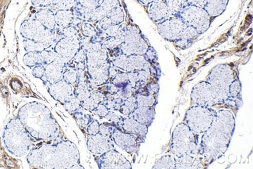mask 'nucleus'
<instances>
[{
  "mask_svg": "<svg viewBox=\"0 0 253 169\" xmlns=\"http://www.w3.org/2000/svg\"><path fill=\"white\" fill-rule=\"evenodd\" d=\"M235 128L233 113L228 109L216 111L211 127L203 133L198 154L205 166L217 160L229 147Z\"/></svg>",
  "mask_w": 253,
  "mask_h": 169,
  "instance_id": "obj_1",
  "label": "nucleus"
},
{
  "mask_svg": "<svg viewBox=\"0 0 253 169\" xmlns=\"http://www.w3.org/2000/svg\"><path fill=\"white\" fill-rule=\"evenodd\" d=\"M27 161L33 168L44 169H71L80 163V153L73 142L63 140L55 144L44 143L31 150Z\"/></svg>",
  "mask_w": 253,
  "mask_h": 169,
  "instance_id": "obj_2",
  "label": "nucleus"
},
{
  "mask_svg": "<svg viewBox=\"0 0 253 169\" xmlns=\"http://www.w3.org/2000/svg\"><path fill=\"white\" fill-rule=\"evenodd\" d=\"M17 118L35 140H55L60 136L59 124L48 107L43 104L39 102L26 104L19 111Z\"/></svg>",
  "mask_w": 253,
  "mask_h": 169,
  "instance_id": "obj_3",
  "label": "nucleus"
},
{
  "mask_svg": "<svg viewBox=\"0 0 253 169\" xmlns=\"http://www.w3.org/2000/svg\"><path fill=\"white\" fill-rule=\"evenodd\" d=\"M84 50L89 81L94 90L97 86L106 84L109 79L108 70L111 63L108 60V50L102 43L92 41Z\"/></svg>",
  "mask_w": 253,
  "mask_h": 169,
  "instance_id": "obj_4",
  "label": "nucleus"
},
{
  "mask_svg": "<svg viewBox=\"0 0 253 169\" xmlns=\"http://www.w3.org/2000/svg\"><path fill=\"white\" fill-rule=\"evenodd\" d=\"M3 142L8 151L14 156H25L32 150V136L18 118L10 120L5 127Z\"/></svg>",
  "mask_w": 253,
  "mask_h": 169,
  "instance_id": "obj_5",
  "label": "nucleus"
},
{
  "mask_svg": "<svg viewBox=\"0 0 253 169\" xmlns=\"http://www.w3.org/2000/svg\"><path fill=\"white\" fill-rule=\"evenodd\" d=\"M235 78L233 69L228 64L216 66L210 72L206 81L211 86L218 105L225 104L229 99V86Z\"/></svg>",
  "mask_w": 253,
  "mask_h": 169,
  "instance_id": "obj_6",
  "label": "nucleus"
},
{
  "mask_svg": "<svg viewBox=\"0 0 253 169\" xmlns=\"http://www.w3.org/2000/svg\"><path fill=\"white\" fill-rule=\"evenodd\" d=\"M198 135L195 134L185 123L178 124L171 136V154L175 157L198 154Z\"/></svg>",
  "mask_w": 253,
  "mask_h": 169,
  "instance_id": "obj_7",
  "label": "nucleus"
},
{
  "mask_svg": "<svg viewBox=\"0 0 253 169\" xmlns=\"http://www.w3.org/2000/svg\"><path fill=\"white\" fill-rule=\"evenodd\" d=\"M215 114L212 108L193 105L185 113L184 123L195 134H203L211 127Z\"/></svg>",
  "mask_w": 253,
  "mask_h": 169,
  "instance_id": "obj_8",
  "label": "nucleus"
},
{
  "mask_svg": "<svg viewBox=\"0 0 253 169\" xmlns=\"http://www.w3.org/2000/svg\"><path fill=\"white\" fill-rule=\"evenodd\" d=\"M20 34L25 39L42 43L46 48L51 47L55 42V30L43 26L36 19L26 20L20 26Z\"/></svg>",
  "mask_w": 253,
  "mask_h": 169,
  "instance_id": "obj_9",
  "label": "nucleus"
},
{
  "mask_svg": "<svg viewBox=\"0 0 253 169\" xmlns=\"http://www.w3.org/2000/svg\"><path fill=\"white\" fill-rule=\"evenodd\" d=\"M149 48L148 43L143 37L139 28L135 25L126 27L125 39L120 46V53L123 55H144Z\"/></svg>",
  "mask_w": 253,
  "mask_h": 169,
  "instance_id": "obj_10",
  "label": "nucleus"
},
{
  "mask_svg": "<svg viewBox=\"0 0 253 169\" xmlns=\"http://www.w3.org/2000/svg\"><path fill=\"white\" fill-rule=\"evenodd\" d=\"M187 26L193 27L202 34L209 28L211 17L204 8L188 5L177 15Z\"/></svg>",
  "mask_w": 253,
  "mask_h": 169,
  "instance_id": "obj_11",
  "label": "nucleus"
},
{
  "mask_svg": "<svg viewBox=\"0 0 253 169\" xmlns=\"http://www.w3.org/2000/svg\"><path fill=\"white\" fill-rule=\"evenodd\" d=\"M191 101L193 105L208 108L218 105L213 90L207 81H200L195 85L191 92Z\"/></svg>",
  "mask_w": 253,
  "mask_h": 169,
  "instance_id": "obj_12",
  "label": "nucleus"
},
{
  "mask_svg": "<svg viewBox=\"0 0 253 169\" xmlns=\"http://www.w3.org/2000/svg\"><path fill=\"white\" fill-rule=\"evenodd\" d=\"M97 166L101 169H132L130 162L113 148L96 158Z\"/></svg>",
  "mask_w": 253,
  "mask_h": 169,
  "instance_id": "obj_13",
  "label": "nucleus"
},
{
  "mask_svg": "<svg viewBox=\"0 0 253 169\" xmlns=\"http://www.w3.org/2000/svg\"><path fill=\"white\" fill-rule=\"evenodd\" d=\"M112 64L117 67L121 72H134L143 70L149 62L146 60L143 55H123L120 53L112 59Z\"/></svg>",
  "mask_w": 253,
  "mask_h": 169,
  "instance_id": "obj_14",
  "label": "nucleus"
},
{
  "mask_svg": "<svg viewBox=\"0 0 253 169\" xmlns=\"http://www.w3.org/2000/svg\"><path fill=\"white\" fill-rule=\"evenodd\" d=\"M187 25L179 17H171L158 24L160 35L166 40L175 42L179 39Z\"/></svg>",
  "mask_w": 253,
  "mask_h": 169,
  "instance_id": "obj_15",
  "label": "nucleus"
},
{
  "mask_svg": "<svg viewBox=\"0 0 253 169\" xmlns=\"http://www.w3.org/2000/svg\"><path fill=\"white\" fill-rule=\"evenodd\" d=\"M81 48V37L64 36L55 44V52L60 56L65 63H70L77 51Z\"/></svg>",
  "mask_w": 253,
  "mask_h": 169,
  "instance_id": "obj_16",
  "label": "nucleus"
},
{
  "mask_svg": "<svg viewBox=\"0 0 253 169\" xmlns=\"http://www.w3.org/2000/svg\"><path fill=\"white\" fill-rule=\"evenodd\" d=\"M111 139L115 144L128 154H133L137 151L139 140H140L137 136L123 132L119 129L114 131Z\"/></svg>",
  "mask_w": 253,
  "mask_h": 169,
  "instance_id": "obj_17",
  "label": "nucleus"
},
{
  "mask_svg": "<svg viewBox=\"0 0 253 169\" xmlns=\"http://www.w3.org/2000/svg\"><path fill=\"white\" fill-rule=\"evenodd\" d=\"M117 129L137 136L142 141L145 139L148 132L147 126L140 124L129 116L122 118L121 121L117 125Z\"/></svg>",
  "mask_w": 253,
  "mask_h": 169,
  "instance_id": "obj_18",
  "label": "nucleus"
},
{
  "mask_svg": "<svg viewBox=\"0 0 253 169\" xmlns=\"http://www.w3.org/2000/svg\"><path fill=\"white\" fill-rule=\"evenodd\" d=\"M50 95L60 103L65 104L74 96V88L64 80L51 84L48 87Z\"/></svg>",
  "mask_w": 253,
  "mask_h": 169,
  "instance_id": "obj_19",
  "label": "nucleus"
},
{
  "mask_svg": "<svg viewBox=\"0 0 253 169\" xmlns=\"http://www.w3.org/2000/svg\"><path fill=\"white\" fill-rule=\"evenodd\" d=\"M87 147L89 151L94 155H101L109 150L114 148L112 139L103 136L101 133L90 136L87 140Z\"/></svg>",
  "mask_w": 253,
  "mask_h": 169,
  "instance_id": "obj_20",
  "label": "nucleus"
},
{
  "mask_svg": "<svg viewBox=\"0 0 253 169\" xmlns=\"http://www.w3.org/2000/svg\"><path fill=\"white\" fill-rule=\"evenodd\" d=\"M147 13L150 18L158 24L173 17L164 0H157L149 4Z\"/></svg>",
  "mask_w": 253,
  "mask_h": 169,
  "instance_id": "obj_21",
  "label": "nucleus"
},
{
  "mask_svg": "<svg viewBox=\"0 0 253 169\" xmlns=\"http://www.w3.org/2000/svg\"><path fill=\"white\" fill-rule=\"evenodd\" d=\"M205 166L201 158L196 155L175 157V169H199Z\"/></svg>",
  "mask_w": 253,
  "mask_h": 169,
  "instance_id": "obj_22",
  "label": "nucleus"
},
{
  "mask_svg": "<svg viewBox=\"0 0 253 169\" xmlns=\"http://www.w3.org/2000/svg\"><path fill=\"white\" fill-rule=\"evenodd\" d=\"M65 66L66 63L63 60L54 61L50 64L44 66L46 81L51 84L63 79Z\"/></svg>",
  "mask_w": 253,
  "mask_h": 169,
  "instance_id": "obj_23",
  "label": "nucleus"
},
{
  "mask_svg": "<svg viewBox=\"0 0 253 169\" xmlns=\"http://www.w3.org/2000/svg\"><path fill=\"white\" fill-rule=\"evenodd\" d=\"M129 117L133 118L134 120L140 124L150 127L154 121L155 117V109L154 107L137 106Z\"/></svg>",
  "mask_w": 253,
  "mask_h": 169,
  "instance_id": "obj_24",
  "label": "nucleus"
},
{
  "mask_svg": "<svg viewBox=\"0 0 253 169\" xmlns=\"http://www.w3.org/2000/svg\"><path fill=\"white\" fill-rule=\"evenodd\" d=\"M200 35L199 32L195 29L193 27L187 26L184 30L182 35L180 36L178 40L175 41L174 43L176 44L177 47L178 48H189L190 47L191 44L193 43V40L196 38L198 37Z\"/></svg>",
  "mask_w": 253,
  "mask_h": 169,
  "instance_id": "obj_25",
  "label": "nucleus"
},
{
  "mask_svg": "<svg viewBox=\"0 0 253 169\" xmlns=\"http://www.w3.org/2000/svg\"><path fill=\"white\" fill-rule=\"evenodd\" d=\"M228 4V0H210L204 9L211 18H213L224 13Z\"/></svg>",
  "mask_w": 253,
  "mask_h": 169,
  "instance_id": "obj_26",
  "label": "nucleus"
},
{
  "mask_svg": "<svg viewBox=\"0 0 253 169\" xmlns=\"http://www.w3.org/2000/svg\"><path fill=\"white\" fill-rule=\"evenodd\" d=\"M105 98L106 95L102 92L99 90H92L89 98L81 102V108L92 112L97 105L104 102Z\"/></svg>",
  "mask_w": 253,
  "mask_h": 169,
  "instance_id": "obj_27",
  "label": "nucleus"
},
{
  "mask_svg": "<svg viewBox=\"0 0 253 169\" xmlns=\"http://www.w3.org/2000/svg\"><path fill=\"white\" fill-rule=\"evenodd\" d=\"M74 12L71 9H59L55 14L56 26L61 29L73 25L74 21Z\"/></svg>",
  "mask_w": 253,
  "mask_h": 169,
  "instance_id": "obj_28",
  "label": "nucleus"
},
{
  "mask_svg": "<svg viewBox=\"0 0 253 169\" xmlns=\"http://www.w3.org/2000/svg\"><path fill=\"white\" fill-rule=\"evenodd\" d=\"M35 19L48 29L55 30L56 28L55 14L50 9H42L38 12L35 14Z\"/></svg>",
  "mask_w": 253,
  "mask_h": 169,
  "instance_id": "obj_29",
  "label": "nucleus"
},
{
  "mask_svg": "<svg viewBox=\"0 0 253 169\" xmlns=\"http://www.w3.org/2000/svg\"><path fill=\"white\" fill-rule=\"evenodd\" d=\"M153 169H175V156L171 153L166 154L157 161Z\"/></svg>",
  "mask_w": 253,
  "mask_h": 169,
  "instance_id": "obj_30",
  "label": "nucleus"
},
{
  "mask_svg": "<svg viewBox=\"0 0 253 169\" xmlns=\"http://www.w3.org/2000/svg\"><path fill=\"white\" fill-rule=\"evenodd\" d=\"M137 106L154 107L156 105V98L152 94H148L146 91L139 92L135 95Z\"/></svg>",
  "mask_w": 253,
  "mask_h": 169,
  "instance_id": "obj_31",
  "label": "nucleus"
},
{
  "mask_svg": "<svg viewBox=\"0 0 253 169\" xmlns=\"http://www.w3.org/2000/svg\"><path fill=\"white\" fill-rule=\"evenodd\" d=\"M173 17H176L181 10L188 6L187 0H164Z\"/></svg>",
  "mask_w": 253,
  "mask_h": 169,
  "instance_id": "obj_32",
  "label": "nucleus"
},
{
  "mask_svg": "<svg viewBox=\"0 0 253 169\" xmlns=\"http://www.w3.org/2000/svg\"><path fill=\"white\" fill-rule=\"evenodd\" d=\"M111 83L116 87V90H120L125 88L128 85H131L128 81V74L126 72H120L112 78Z\"/></svg>",
  "mask_w": 253,
  "mask_h": 169,
  "instance_id": "obj_33",
  "label": "nucleus"
},
{
  "mask_svg": "<svg viewBox=\"0 0 253 169\" xmlns=\"http://www.w3.org/2000/svg\"><path fill=\"white\" fill-rule=\"evenodd\" d=\"M136 107H137V103H136V97L132 95L123 101V105H121L119 111L123 116H128L132 114L134 110L136 109Z\"/></svg>",
  "mask_w": 253,
  "mask_h": 169,
  "instance_id": "obj_34",
  "label": "nucleus"
},
{
  "mask_svg": "<svg viewBox=\"0 0 253 169\" xmlns=\"http://www.w3.org/2000/svg\"><path fill=\"white\" fill-rule=\"evenodd\" d=\"M72 115L74 116L77 125L79 126L82 129H86L90 122L93 120V118L91 117L90 115L84 113V112H81L80 109L73 112Z\"/></svg>",
  "mask_w": 253,
  "mask_h": 169,
  "instance_id": "obj_35",
  "label": "nucleus"
},
{
  "mask_svg": "<svg viewBox=\"0 0 253 169\" xmlns=\"http://www.w3.org/2000/svg\"><path fill=\"white\" fill-rule=\"evenodd\" d=\"M24 47L27 52H41L47 49L45 45L42 43L37 42L35 41L30 39H24Z\"/></svg>",
  "mask_w": 253,
  "mask_h": 169,
  "instance_id": "obj_36",
  "label": "nucleus"
},
{
  "mask_svg": "<svg viewBox=\"0 0 253 169\" xmlns=\"http://www.w3.org/2000/svg\"><path fill=\"white\" fill-rule=\"evenodd\" d=\"M123 100L118 98L115 94H110L109 96H106L105 101L103 104L108 108L109 110L119 111L120 107L123 105Z\"/></svg>",
  "mask_w": 253,
  "mask_h": 169,
  "instance_id": "obj_37",
  "label": "nucleus"
},
{
  "mask_svg": "<svg viewBox=\"0 0 253 169\" xmlns=\"http://www.w3.org/2000/svg\"><path fill=\"white\" fill-rule=\"evenodd\" d=\"M107 17L110 18L113 24H121L125 18L124 12L120 6H116L114 9H112L107 15Z\"/></svg>",
  "mask_w": 253,
  "mask_h": 169,
  "instance_id": "obj_38",
  "label": "nucleus"
},
{
  "mask_svg": "<svg viewBox=\"0 0 253 169\" xmlns=\"http://www.w3.org/2000/svg\"><path fill=\"white\" fill-rule=\"evenodd\" d=\"M81 31L84 36L90 38V39H93L97 35V31L95 27L88 21H85L81 24Z\"/></svg>",
  "mask_w": 253,
  "mask_h": 169,
  "instance_id": "obj_39",
  "label": "nucleus"
},
{
  "mask_svg": "<svg viewBox=\"0 0 253 169\" xmlns=\"http://www.w3.org/2000/svg\"><path fill=\"white\" fill-rule=\"evenodd\" d=\"M77 79H78V73L76 69L69 68L63 71V80L70 84H75Z\"/></svg>",
  "mask_w": 253,
  "mask_h": 169,
  "instance_id": "obj_40",
  "label": "nucleus"
},
{
  "mask_svg": "<svg viewBox=\"0 0 253 169\" xmlns=\"http://www.w3.org/2000/svg\"><path fill=\"white\" fill-rule=\"evenodd\" d=\"M76 4V0H52V6L59 9H74Z\"/></svg>",
  "mask_w": 253,
  "mask_h": 169,
  "instance_id": "obj_41",
  "label": "nucleus"
},
{
  "mask_svg": "<svg viewBox=\"0 0 253 169\" xmlns=\"http://www.w3.org/2000/svg\"><path fill=\"white\" fill-rule=\"evenodd\" d=\"M63 105H64L66 110L72 114L73 112L79 110V109H81V101L74 95L71 99L69 100L67 102L63 104Z\"/></svg>",
  "mask_w": 253,
  "mask_h": 169,
  "instance_id": "obj_42",
  "label": "nucleus"
},
{
  "mask_svg": "<svg viewBox=\"0 0 253 169\" xmlns=\"http://www.w3.org/2000/svg\"><path fill=\"white\" fill-rule=\"evenodd\" d=\"M229 97L232 99H236L241 94V83L238 78H235L229 86Z\"/></svg>",
  "mask_w": 253,
  "mask_h": 169,
  "instance_id": "obj_43",
  "label": "nucleus"
},
{
  "mask_svg": "<svg viewBox=\"0 0 253 169\" xmlns=\"http://www.w3.org/2000/svg\"><path fill=\"white\" fill-rule=\"evenodd\" d=\"M117 129V127L114 124H109V123H103L100 124L99 133L103 136L111 138L112 133Z\"/></svg>",
  "mask_w": 253,
  "mask_h": 169,
  "instance_id": "obj_44",
  "label": "nucleus"
},
{
  "mask_svg": "<svg viewBox=\"0 0 253 169\" xmlns=\"http://www.w3.org/2000/svg\"><path fill=\"white\" fill-rule=\"evenodd\" d=\"M118 6H119V0H103L99 6L108 15L112 9H114Z\"/></svg>",
  "mask_w": 253,
  "mask_h": 169,
  "instance_id": "obj_45",
  "label": "nucleus"
},
{
  "mask_svg": "<svg viewBox=\"0 0 253 169\" xmlns=\"http://www.w3.org/2000/svg\"><path fill=\"white\" fill-rule=\"evenodd\" d=\"M32 72L35 78L43 80H44V77L45 78V68L43 65H36V66H33Z\"/></svg>",
  "mask_w": 253,
  "mask_h": 169,
  "instance_id": "obj_46",
  "label": "nucleus"
},
{
  "mask_svg": "<svg viewBox=\"0 0 253 169\" xmlns=\"http://www.w3.org/2000/svg\"><path fill=\"white\" fill-rule=\"evenodd\" d=\"M87 133H88L90 136H94V135L97 134V133H99L100 130V124L99 122L97 121V120H93L91 122H90V124H89L88 127H87Z\"/></svg>",
  "mask_w": 253,
  "mask_h": 169,
  "instance_id": "obj_47",
  "label": "nucleus"
},
{
  "mask_svg": "<svg viewBox=\"0 0 253 169\" xmlns=\"http://www.w3.org/2000/svg\"><path fill=\"white\" fill-rule=\"evenodd\" d=\"M71 61H73V63H76V64L86 62V52H85V50L81 47V48L77 51V53L75 54L74 57L73 58Z\"/></svg>",
  "mask_w": 253,
  "mask_h": 169,
  "instance_id": "obj_48",
  "label": "nucleus"
},
{
  "mask_svg": "<svg viewBox=\"0 0 253 169\" xmlns=\"http://www.w3.org/2000/svg\"><path fill=\"white\" fill-rule=\"evenodd\" d=\"M122 116H120L119 114H116V112H113V111L109 110V112H108V114L105 116V120H108V121L111 122L112 124H114L115 126H117L121 121Z\"/></svg>",
  "mask_w": 253,
  "mask_h": 169,
  "instance_id": "obj_49",
  "label": "nucleus"
},
{
  "mask_svg": "<svg viewBox=\"0 0 253 169\" xmlns=\"http://www.w3.org/2000/svg\"><path fill=\"white\" fill-rule=\"evenodd\" d=\"M145 90L148 94H152V95L156 96L158 94V90H159V86L156 82H151V83H147L144 86Z\"/></svg>",
  "mask_w": 253,
  "mask_h": 169,
  "instance_id": "obj_50",
  "label": "nucleus"
},
{
  "mask_svg": "<svg viewBox=\"0 0 253 169\" xmlns=\"http://www.w3.org/2000/svg\"><path fill=\"white\" fill-rule=\"evenodd\" d=\"M108 112L109 109L103 103L99 104L94 110L92 111L93 113L99 116L100 118H105Z\"/></svg>",
  "mask_w": 253,
  "mask_h": 169,
  "instance_id": "obj_51",
  "label": "nucleus"
},
{
  "mask_svg": "<svg viewBox=\"0 0 253 169\" xmlns=\"http://www.w3.org/2000/svg\"><path fill=\"white\" fill-rule=\"evenodd\" d=\"M120 24H113L108 27L104 33L106 35L107 37H115L117 35L119 29H120Z\"/></svg>",
  "mask_w": 253,
  "mask_h": 169,
  "instance_id": "obj_52",
  "label": "nucleus"
},
{
  "mask_svg": "<svg viewBox=\"0 0 253 169\" xmlns=\"http://www.w3.org/2000/svg\"><path fill=\"white\" fill-rule=\"evenodd\" d=\"M34 6L39 8L49 7L52 6V0H32Z\"/></svg>",
  "mask_w": 253,
  "mask_h": 169,
  "instance_id": "obj_53",
  "label": "nucleus"
},
{
  "mask_svg": "<svg viewBox=\"0 0 253 169\" xmlns=\"http://www.w3.org/2000/svg\"><path fill=\"white\" fill-rule=\"evenodd\" d=\"M144 58H145L146 60L149 63H151L153 61L157 59V52L155 50H154V48L151 47V46H149L148 49H147V52L144 54Z\"/></svg>",
  "mask_w": 253,
  "mask_h": 169,
  "instance_id": "obj_54",
  "label": "nucleus"
},
{
  "mask_svg": "<svg viewBox=\"0 0 253 169\" xmlns=\"http://www.w3.org/2000/svg\"><path fill=\"white\" fill-rule=\"evenodd\" d=\"M112 21H111L110 18L107 17V16L106 17H103L101 20L98 21V26H99L100 29H101V31H102V32L105 31V30H106L108 27L110 26V25H112Z\"/></svg>",
  "mask_w": 253,
  "mask_h": 169,
  "instance_id": "obj_55",
  "label": "nucleus"
},
{
  "mask_svg": "<svg viewBox=\"0 0 253 169\" xmlns=\"http://www.w3.org/2000/svg\"><path fill=\"white\" fill-rule=\"evenodd\" d=\"M210 0H187L188 5L204 8Z\"/></svg>",
  "mask_w": 253,
  "mask_h": 169,
  "instance_id": "obj_56",
  "label": "nucleus"
},
{
  "mask_svg": "<svg viewBox=\"0 0 253 169\" xmlns=\"http://www.w3.org/2000/svg\"><path fill=\"white\" fill-rule=\"evenodd\" d=\"M137 1L143 6H148L149 4L155 2L157 0H137Z\"/></svg>",
  "mask_w": 253,
  "mask_h": 169,
  "instance_id": "obj_57",
  "label": "nucleus"
},
{
  "mask_svg": "<svg viewBox=\"0 0 253 169\" xmlns=\"http://www.w3.org/2000/svg\"><path fill=\"white\" fill-rule=\"evenodd\" d=\"M84 169V168L83 167V166H81V164H77V165H75V166H73V167L71 168V169Z\"/></svg>",
  "mask_w": 253,
  "mask_h": 169,
  "instance_id": "obj_58",
  "label": "nucleus"
},
{
  "mask_svg": "<svg viewBox=\"0 0 253 169\" xmlns=\"http://www.w3.org/2000/svg\"><path fill=\"white\" fill-rule=\"evenodd\" d=\"M103 0H97V2H99L100 4L102 2Z\"/></svg>",
  "mask_w": 253,
  "mask_h": 169,
  "instance_id": "obj_59",
  "label": "nucleus"
}]
</instances>
